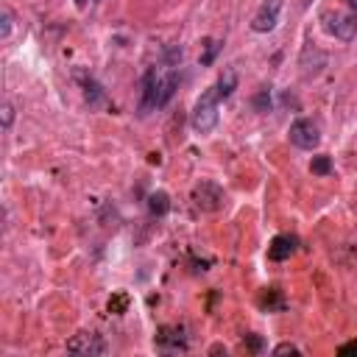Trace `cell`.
<instances>
[{
	"label": "cell",
	"instance_id": "cell-1",
	"mask_svg": "<svg viewBox=\"0 0 357 357\" xmlns=\"http://www.w3.org/2000/svg\"><path fill=\"white\" fill-rule=\"evenodd\" d=\"M190 123H193V128H196L198 134L215 131V126H218V93H215V87L207 89V93L196 101V109H193Z\"/></svg>",
	"mask_w": 357,
	"mask_h": 357
},
{
	"label": "cell",
	"instance_id": "cell-2",
	"mask_svg": "<svg viewBox=\"0 0 357 357\" xmlns=\"http://www.w3.org/2000/svg\"><path fill=\"white\" fill-rule=\"evenodd\" d=\"M327 31L343 42H352L357 36V0H346V12L335 14V20H330Z\"/></svg>",
	"mask_w": 357,
	"mask_h": 357
},
{
	"label": "cell",
	"instance_id": "cell-3",
	"mask_svg": "<svg viewBox=\"0 0 357 357\" xmlns=\"http://www.w3.org/2000/svg\"><path fill=\"white\" fill-rule=\"evenodd\" d=\"M223 201H227V196H223V187L215 185V182H198L193 187V204L204 212H218L223 207Z\"/></svg>",
	"mask_w": 357,
	"mask_h": 357
},
{
	"label": "cell",
	"instance_id": "cell-4",
	"mask_svg": "<svg viewBox=\"0 0 357 357\" xmlns=\"http://www.w3.org/2000/svg\"><path fill=\"white\" fill-rule=\"evenodd\" d=\"M290 143L296 148H301V151H312V148H319V143H321V131H319V126L312 120L301 117V120H296L290 126Z\"/></svg>",
	"mask_w": 357,
	"mask_h": 357
},
{
	"label": "cell",
	"instance_id": "cell-5",
	"mask_svg": "<svg viewBox=\"0 0 357 357\" xmlns=\"http://www.w3.org/2000/svg\"><path fill=\"white\" fill-rule=\"evenodd\" d=\"M159 78H162V70L151 67L146 76H143V93H140V117L151 115L154 109H159Z\"/></svg>",
	"mask_w": 357,
	"mask_h": 357
},
{
	"label": "cell",
	"instance_id": "cell-6",
	"mask_svg": "<svg viewBox=\"0 0 357 357\" xmlns=\"http://www.w3.org/2000/svg\"><path fill=\"white\" fill-rule=\"evenodd\" d=\"M67 352L73 354H87V357H98V354H106V343L101 335L95 332H78L67 341Z\"/></svg>",
	"mask_w": 357,
	"mask_h": 357
},
{
	"label": "cell",
	"instance_id": "cell-7",
	"mask_svg": "<svg viewBox=\"0 0 357 357\" xmlns=\"http://www.w3.org/2000/svg\"><path fill=\"white\" fill-rule=\"evenodd\" d=\"M279 12H282V0H265V3L257 9L254 20H251V28H254L257 34L274 31L277 23H279Z\"/></svg>",
	"mask_w": 357,
	"mask_h": 357
},
{
	"label": "cell",
	"instance_id": "cell-8",
	"mask_svg": "<svg viewBox=\"0 0 357 357\" xmlns=\"http://www.w3.org/2000/svg\"><path fill=\"white\" fill-rule=\"evenodd\" d=\"M154 343H157V349L170 352V354L187 352V338H185V330H182V327H162V330L154 335Z\"/></svg>",
	"mask_w": 357,
	"mask_h": 357
},
{
	"label": "cell",
	"instance_id": "cell-9",
	"mask_svg": "<svg viewBox=\"0 0 357 357\" xmlns=\"http://www.w3.org/2000/svg\"><path fill=\"white\" fill-rule=\"evenodd\" d=\"M299 249V238L296 235H277L271 240V246H268V260L274 262H285L290 260V254Z\"/></svg>",
	"mask_w": 357,
	"mask_h": 357
},
{
	"label": "cell",
	"instance_id": "cell-10",
	"mask_svg": "<svg viewBox=\"0 0 357 357\" xmlns=\"http://www.w3.org/2000/svg\"><path fill=\"white\" fill-rule=\"evenodd\" d=\"M76 78L81 81V89H84V101L89 104V106H101L104 104V98H106V93H104V87L93 78V76H87V73H76Z\"/></svg>",
	"mask_w": 357,
	"mask_h": 357
},
{
	"label": "cell",
	"instance_id": "cell-11",
	"mask_svg": "<svg viewBox=\"0 0 357 357\" xmlns=\"http://www.w3.org/2000/svg\"><path fill=\"white\" fill-rule=\"evenodd\" d=\"M235 87H238V73L235 70H223L218 84H215V93H218V98H229L235 93Z\"/></svg>",
	"mask_w": 357,
	"mask_h": 357
},
{
	"label": "cell",
	"instance_id": "cell-12",
	"mask_svg": "<svg viewBox=\"0 0 357 357\" xmlns=\"http://www.w3.org/2000/svg\"><path fill=\"white\" fill-rule=\"evenodd\" d=\"M260 307H262V310H268V312L282 310V307H285L282 290H279V288H268V290H262V296H260Z\"/></svg>",
	"mask_w": 357,
	"mask_h": 357
},
{
	"label": "cell",
	"instance_id": "cell-13",
	"mask_svg": "<svg viewBox=\"0 0 357 357\" xmlns=\"http://www.w3.org/2000/svg\"><path fill=\"white\" fill-rule=\"evenodd\" d=\"M168 209H170V198H168V193L157 190V193H151V196H148V212H151V215L162 218Z\"/></svg>",
	"mask_w": 357,
	"mask_h": 357
},
{
	"label": "cell",
	"instance_id": "cell-14",
	"mask_svg": "<svg viewBox=\"0 0 357 357\" xmlns=\"http://www.w3.org/2000/svg\"><path fill=\"white\" fill-rule=\"evenodd\" d=\"M251 104H254V109H257V112H271V87H262L260 93L254 95V101H251Z\"/></svg>",
	"mask_w": 357,
	"mask_h": 357
},
{
	"label": "cell",
	"instance_id": "cell-15",
	"mask_svg": "<svg viewBox=\"0 0 357 357\" xmlns=\"http://www.w3.org/2000/svg\"><path fill=\"white\" fill-rule=\"evenodd\" d=\"M128 310V293H112L109 299V312H115V316H123V312Z\"/></svg>",
	"mask_w": 357,
	"mask_h": 357
},
{
	"label": "cell",
	"instance_id": "cell-16",
	"mask_svg": "<svg viewBox=\"0 0 357 357\" xmlns=\"http://www.w3.org/2000/svg\"><path fill=\"white\" fill-rule=\"evenodd\" d=\"M310 170L316 173V176H330V173H332V159H330V157H312Z\"/></svg>",
	"mask_w": 357,
	"mask_h": 357
},
{
	"label": "cell",
	"instance_id": "cell-17",
	"mask_svg": "<svg viewBox=\"0 0 357 357\" xmlns=\"http://www.w3.org/2000/svg\"><path fill=\"white\" fill-rule=\"evenodd\" d=\"M243 343H246L254 354H262V352H265V341H262L260 335H254V332H251V335H246V338H243Z\"/></svg>",
	"mask_w": 357,
	"mask_h": 357
},
{
	"label": "cell",
	"instance_id": "cell-18",
	"mask_svg": "<svg viewBox=\"0 0 357 357\" xmlns=\"http://www.w3.org/2000/svg\"><path fill=\"white\" fill-rule=\"evenodd\" d=\"M9 34H12V12L3 9V14H0V36L9 39Z\"/></svg>",
	"mask_w": 357,
	"mask_h": 357
},
{
	"label": "cell",
	"instance_id": "cell-19",
	"mask_svg": "<svg viewBox=\"0 0 357 357\" xmlns=\"http://www.w3.org/2000/svg\"><path fill=\"white\" fill-rule=\"evenodd\" d=\"M274 354H301V349L293 346V343H279V346L274 349Z\"/></svg>",
	"mask_w": 357,
	"mask_h": 357
},
{
	"label": "cell",
	"instance_id": "cell-20",
	"mask_svg": "<svg viewBox=\"0 0 357 357\" xmlns=\"http://www.w3.org/2000/svg\"><path fill=\"white\" fill-rule=\"evenodd\" d=\"M218 48H220V42H209V48H207V54H204V59H201V65H209V62L215 59V54H218Z\"/></svg>",
	"mask_w": 357,
	"mask_h": 357
},
{
	"label": "cell",
	"instance_id": "cell-21",
	"mask_svg": "<svg viewBox=\"0 0 357 357\" xmlns=\"http://www.w3.org/2000/svg\"><path fill=\"white\" fill-rule=\"evenodd\" d=\"M338 354H357V341H349V343H343V346H338Z\"/></svg>",
	"mask_w": 357,
	"mask_h": 357
},
{
	"label": "cell",
	"instance_id": "cell-22",
	"mask_svg": "<svg viewBox=\"0 0 357 357\" xmlns=\"http://www.w3.org/2000/svg\"><path fill=\"white\" fill-rule=\"evenodd\" d=\"M12 120H14V109H12V104H3V126L9 128Z\"/></svg>",
	"mask_w": 357,
	"mask_h": 357
},
{
	"label": "cell",
	"instance_id": "cell-23",
	"mask_svg": "<svg viewBox=\"0 0 357 357\" xmlns=\"http://www.w3.org/2000/svg\"><path fill=\"white\" fill-rule=\"evenodd\" d=\"M310 3H312V0H304V6H310Z\"/></svg>",
	"mask_w": 357,
	"mask_h": 357
}]
</instances>
